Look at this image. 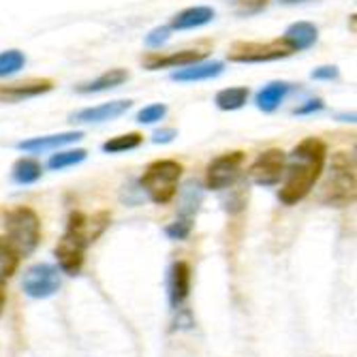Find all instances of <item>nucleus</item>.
<instances>
[{"instance_id": "2eb2a0df", "label": "nucleus", "mask_w": 357, "mask_h": 357, "mask_svg": "<svg viewBox=\"0 0 357 357\" xmlns=\"http://www.w3.org/2000/svg\"><path fill=\"white\" fill-rule=\"evenodd\" d=\"M225 71V64L218 62V60H212V62H195V64H188V67H182L178 71H174L169 77L172 82H180V84H192V82H206V79H214L218 77L220 73Z\"/></svg>"}, {"instance_id": "39448f33", "label": "nucleus", "mask_w": 357, "mask_h": 357, "mask_svg": "<svg viewBox=\"0 0 357 357\" xmlns=\"http://www.w3.org/2000/svg\"><path fill=\"white\" fill-rule=\"evenodd\" d=\"M5 234L20 257H28L41 242V218L32 208L20 206L5 216Z\"/></svg>"}, {"instance_id": "dca6fc26", "label": "nucleus", "mask_w": 357, "mask_h": 357, "mask_svg": "<svg viewBox=\"0 0 357 357\" xmlns=\"http://www.w3.org/2000/svg\"><path fill=\"white\" fill-rule=\"evenodd\" d=\"M319 39V30L314 24L310 22H296L287 26L284 35H282V41L284 45L291 50V52H304V50H310Z\"/></svg>"}, {"instance_id": "20e7f679", "label": "nucleus", "mask_w": 357, "mask_h": 357, "mask_svg": "<svg viewBox=\"0 0 357 357\" xmlns=\"http://www.w3.org/2000/svg\"><path fill=\"white\" fill-rule=\"evenodd\" d=\"M182 172H184V167L174 158L154 160V163H150L144 169V174L139 178V186L148 195V199L152 204L165 206L176 197Z\"/></svg>"}, {"instance_id": "c85d7f7f", "label": "nucleus", "mask_w": 357, "mask_h": 357, "mask_svg": "<svg viewBox=\"0 0 357 357\" xmlns=\"http://www.w3.org/2000/svg\"><path fill=\"white\" fill-rule=\"evenodd\" d=\"M270 5V0H234V9L240 17H252L264 13Z\"/></svg>"}, {"instance_id": "473e14b6", "label": "nucleus", "mask_w": 357, "mask_h": 357, "mask_svg": "<svg viewBox=\"0 0 357 357\" xmlns=\"http://www.w3.org/2000/svg\"><path fill=\"white\" fill-rule=\"evenodd\" d=\"M178 137V131L176 128H160V131H156L152 135V144H172L174 139Z\"/></svg>"}, {"instance_id": "f03ea898", "label": "nucleus", "mask_w": 357, "mask_h": 357, "mask_svg": "<svg viewBox=\"0 0 357 357\" xmlns=\"http://www.w3.org/2000/svg\"><path fill=\"white\" fill-rule=\"evenodd\" d=\"M109 218L112 216L107 212H99L94 216L73 212L69 216L67 229H64L62 238L54 248L60 272H64L67 276H77L82 272L86 248L107 229Z\"/></svg>"}, {"instance_id": "9d476101", "label": "nucleus", "mask_w": 357, "mask_h": 357, "mask_svg": "<svg viewBox=\"0 0 357 357\" xmlns=\"http://www.w3.org/2000/svg\"><path fill=\"white\" fill-rule=\"evenodd\" d=\"M54 90V82L47 77L41 79H26L15 84H0V103H22L28 99H37L41 94Z\"/></svg>"}, {"instance_id": "412c9836", "label": "nucleus", "mask_w": 357, "mask_h": 357, "mask_svg": "<svg viewBox=\"0 0 357 357\" xmlns=\"http://www.w3.org/2000/svg\"><path fill=\"white\" fill-rule=\"evenodd\" d=\"M43 176V167L41 163H37L35 158H20L13 163L11 167V180L20 186H28V184H35L39 182Z\"/></svg>"}, {"instance_id": "7ed1b4c3", "label": "nucleus", "mask_w": 357, "mask_h": 357, "mask_svg": "<svg viewBox=\"0 0 357 357\" xmlns=\"http://www.w3.org/2000/svg\"><path fill=\"white\" fill-rule=\"evenodd\" d=\"M357 197V167L355 152L340 150L332 156L328 180L321 188V204L332 208H347Z\"/></svg>"}, {"instance_id": "f257e3e1", "label": "nucleus", "mask_w": 357, "mask_h": 357, "mask_svg": "<svg viewBox=\"0 0 357 357\" xmlns=\"http://www.w3.org/2000/svg\"><path fill=\"white\" fill-rule=\"evenodd\" d=\"M328 158V146L319 137L302 139L287 156L282 174V186L278 190V202L282 206H296L306 199L323 174Z\"/></svg>"}, {"instance_id": "72a5a7b5", "label": "nucleus", "mask_w": 357, "mask_h": 357, "mask_svg": "<svg viewBox=\"0 0 357 357\" xmlns=\"http://www.w3.org/2000/svg\"><path fill=\"white\" fill-rule=\"evenodd\" d=\"M5 304H7V280L0 278V314L5 310Z\"/></svg>"}, {"instance_id": "2f4dec72", "label": "nucleus", "mask_w": 357, "mask_h": 357, "mask_svg": "<svg viewBox=\"0 0 357 357\" xmlns=\"http://www.w3.org/2000/svg\"><path fill=\"white\" fill-rule=\"evenodd\" d=\"M323 109H326V103H323L321 99H308L300 107L294 109V116H312V114H319Z\"/></svg>"}, {"instance_id": "5701e85b", "label": "nucleus", "mask_w": 357, "mask_h": 357, "mask_svg": "<svg viewBox=\"0 0 357 357\" xmlns=\"http://www.w3.org/2000/svg\"><path fill=\"white\" fill-rule=\"evenodd\" d=\"M88 156V152L84 148H75V150H56V154L50 156L47 160V167L52 172H62V169H69L75 167L79 163H84Z\"/></svg>"}, {"instance_id": "6e6552de", "label": "nucleus", "mask_w": 357, "mask_h": 357, "mask_svg": "<svg viewBox=\"0 0 357 357\" xmlns=\"http://www.w3.org/2000/svg\"><path fill=\"white\" fill-rule=\"evenodd\" d=\"M22 289L32 300H47L58 294L60 274L50 264H37L26 270V274L22 278Z\"/></svg>"}, {"instance_id": "f3484780", "label": "nucleus", "mask_w": 357, "mask_h": 357, "mask_svg": "<svg viewBox=\"0 0 357 357\" xmlns=\"http://www.w3.org/2000/svg\"><path fill=\"white\" fill-rule=\"evenodd\" d=\"M291 88H294V86H291L289 82H270V84H266L261 90L255 94L257 109L264 112V114L276 112L284 103V99L289 96Z\"/></svg>"}, {"instance_id": "4468645a", "label": "nucleus", "mask_w": 357, "mask_h": 357, "mask_svg": "<svg viewBox=\"0 0 357 357\" xmlns=\"http://www.w3.org/2000/svg\"><path fill=\"white\" fill-rule=\"evenodd\" d=\"M190 266L186 261H176L169 270V304L174 310H180L190 294Z\"/></svg>"}, {"instance_id": "4be33fe9", "label": "nucleus", "mask_w": 357, "mask_h": 357, "mask_svg": "<svg viewBox=\"0 0 357 357\" xmlns=\"http://www.w3.org/2000/svg\"><path fill=\"white\" fill-rule=\"evenodd\" d=\"M204 202V190L197 182H186L182 192H180V214L186 218H195V214L199 212V206Z\"/></svg>"}, {"instance_id": "aec40b11", "label": "nucleus", "mask_w": 357, "mask_h": 357, "mask_svg": "<svg viewBox=\"0 0 357 357\" xmlns=\"http://www.w3.org/2000/svg\"><path fill=\"white\" fill-rule=\"evenodd\" d=\"M248 96H250V90L246 86H234V88L218 90L214 96V103L220 112H236L248 103Z\"/></svg>"}, {"instance_id": "bb28decb", "label": "nucleus", "mask_w": 357, "mask_h": 357, "mask_svg": "<svg viewBox=\"0 0 357 357\" xmlns=\"http://www.w3.org/2000/svg\"><path fill=\"white\" fill-rule=\"evenodd\" d=\"M192 231V218H186V216H178L174 222H169L165 227V236L174 242H182L190 236Z\"/></svg>"}, {"instance_id": "1a4fd4ad", "label": "nucleus", "mask_w": 357, "mask_h": 357, "mask_svg": "<svg viewBox=\"0 0 357 357\" xmlns=\"http://www.w3.org/2000/svg\"><path fill=\"white\" fill-rule=\"evenodd\" d=\"M287 165V152L280 148H268L255 158L248 169V178L259 186H276L282 180Z\"/></svg>"}, {"instance_id": "f8f14e48", "label": "nucleus", "mask_w": 357, "mask_h": 357, "mask_svg": "<svg viewBox=\"0 0 357 357\" xmlns=\"http://www.w3.org/2000/svg\"><path fill=\"white\" fill-rule=\"evenodd\" d=\"M84 139L82 131H64V133H54V135H41L20 142L15 148L26 154H43V152H56L64 146H71L75 142Z\"/></svg>"}, {"instance_id": "423d86ee", "label": "nucleus", "mask_w": 357, "mask_h": 357, "mask_svg": "<svg viewBox=\"0 0 357 357\" xmlns=\"http://www.w3.org/2000/svg\"><path fill=\"white\" fill-rule=\"evenodd\" d=\"M291 52L282 39H274L268 43L261 41H238L229 47L227 52V58L231 62H240V64H261V62H274V60H282L289 58Z\"/></svg>"}, {"instance_id": "a878e982", "label": "nucleus", "mask_w": 357, "mask_h": 357, "mask_svg": "<svg viewBox=\"0 0 357 357\" xmlns=\"http://www.w3.org/2000/svg\"><path fill=\"white\" fill-rule=\"evenodd\" d=\"M26 67V56L20 50L0 52V77H11Z\"/></svg>"}, {"instance_id": "b1692460", "label": "nucleus", "mask_w": 357, "mask_h": 357, "mask_svg": "<svg viewBox=\"0 0 357 357\" xmlns=\"http://www.w3.org/2000/svg\"><path fill=\"white\" fill-rule=\"evenodd\" d=\"M20 252L11 246L7 238L0 236V278L9 280L20 268Z\"/></svg>"}, {"instance_id": "ddd939ff", "label": "nucleus", "mask_w": 357, "mask_h": 357, "mask_svg": "<svg viewBox=\"0 0 357 357\" xmlns=\"http://www.w3.org/2000/svg\"><path fill=\"white\" fill-rule=\"evenodd\" d=\"M206 52L202 50H182V52H174V54H150L144 58V69L148 71H160V69H182L188 67V64H195L204 60Z\"/></svg>"}, {"instance_id": "c756f323", "label": "nucleus", "mask_w": 357, "mask_h": 357, "mask_svg": "<svg viewBox=\"0 0 357 357\" xmlns=\"http://www.w3.org/2000/svg\"><path fill=\"white\" fill-rule=\"evenodd\" d=\"M172 37V28L169 26H158V28H152L148 35H146V45L150 50H158L163 47Z\"/></svg>"}, {"instance_id": "f704fd0d", "label": "nucleus", "mask_w": 357, "mask_h": 357, "mask_svg": "<svg viewBox=\"0 0 357 357\" xmlns=\"http://www.w3.org/2000/svg\"><path fill=\"white\" fill-rule=\"evenodd\" d=\"M282 5H302V3H308V0H278Z\"/></svg>"}, {"instance_id": "6ab92c4d", "label": "nucleus", "mask_w": 357, "mask_h": 357, "mask_svg": "<svg viewBox=\"0 0 357 357\" xmlns=\"http://www.w3.org/2000/svg\"><path fill=\"white\" fill-rule=\"evenodd\" d=\"M126 79H128V71H124V69H109V71H105L103 75L94 77V79H90V82L77 84V86H75V92H77V94H96V92H105V90H112V88L122 86Z\"/></svg>"}, {"instance_id": "9b49d317", "label": "nucleus", "mask_w": 357, "mask_h": 357, "mask_svg": "<svg viewBox=\"0 0 357 357\" xmlns=\"http://www.w3.org/2000/svg\"><path fill=\"white\" fill-rule=\"evenodd\" d=\"M131 107H133V101L118 99V101H109V103H101V105L84 107L79 112H73L69 116V120L73 124H101V122H109V120L124 116Z\"/></svg>"}, {"instance_id": "cd10ccee", "label": "nucleus", "mask_w": 357, "mask_h": 357, "mask_svg": "<svg viewBox=\"0 0 357 357\" xmlns=\"http://www.w3.org/2000/svg\"><path fill=\"white\" fill-rule=\"evenodd\" d=\"M167 105L165 103H152V105H146L144 109H139L137 112V116H135V120L139 122V124H156V122H160L165 116H167Z\"/></svg>"}, {"instance_id": "0eeeda50", "label": "nucleus", "mask_w": 357, "mask_h": 357, "mask_svg": "<svg viewBox=\"0 0 357 357\" xmlns=\"http://www.w3.org/2000/svg\"><path fill=\"white\" fill-rule=\"evenodd\" d=\"M244 152L234 150V152H225L216 156L206 169V186L210 190H225L238 182L244 165Z\"/></svg>"}, {"instance_id": "a211bd4d", "label": "nucleus", "mask_w": 357, "mask_h": 357, "mask_svg": "<svg viewBox=\"0 0 357 357\" xmlns=\"http://www.w3.org/2000/svg\"><path fill=\"white\" fill-rule=\"evenodd\" d=\"M216 17V11L212 7H188L172 17L169 28L172 30H195L210 24Z\"/></svg>"}, {"instance_id": "393cba45", "label": "nucleus", "mask_w": 357, "mask_h": 357, "mask_svg": "<svg viewBox=\"0 0 357 357\" xmlns=\"http://www.w3.org/2000/svg\"><path fill=\"white\" fill-rule=\"evenodd\" d=\"M144 144V135L142 133H124V135H116L112 139H107L101 150L105 154H120V152H131L137 150Z\"/></svg>"}, {"instance_id": "7c9ffc66", "label": "nucleus", "mask_w": 357, "mask_h": 357, "mask_svg": "<svg viewBox=\"0 0 357 357\" xmlns=\"http://www.w3.org/2000/svg\"><path fill=\"white\" fill-rule=\"evenodd\" d=\"M338 75H340V71H338V67H334V64H323V67H317L310 73V77L314 82H334V79H338Z\"/></svg>"}]
</instances>
